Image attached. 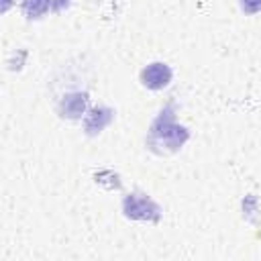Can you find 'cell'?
Wrapping results in <instances>:
<instances>
[{
  "mask_svg": "<svg viewBox=\"0 0 261 261\" xmlns=\"http://www.w3.org/2000/svg\"><path fill=\"white\" fill-rule=\"evenodd\" d=\"M188 139H190V130L175 120L173 102H167L151 122L145 137V145L149 151L157 155H169L179 151Z\"/></svg>",
  "mask_w": 261,
  "mask_h": 261,
  "instance_id": "1",
  "label": "cell"
},
{
  "mask_svg": "<svg viewBox=\"0 0 261 261\" xmlns=\"http://www.w3.org/2000/svg\"><path fill=\"white\" fill-rule=\"evenodd\" d=\"M122 214L130 220L157 222L161 218V206L143 192H130L122 198Z\"/></svg>",
  "mask_w": 261,
  "mask_h": 261,
  "instance_id": "2",
  "label": "cell"
},
{
  "mask_svg": "<svg viewBox=\"0 0 261 261\" xmlns=\"http://www.w3.org/2000/svg\"><path fill=\"white\" fill-rule=\"evenodd\" d=\"M171 77H173V71L165 61H153L145 65L139 73V80L147 90H163L165 86H169Z\"/></svg>",
  "mask_w": 261,
  "mask_h": 261,
  "instance_id": "3",
  "label": "cell"
},
{
  "mask_svg": "<svg viewBox=\"0 0 261 261\" xmlns=\"http://www.w3.org/2000/svg\"><path fill=\"white\" fill-rule=\"evenodd\" d=\"M57 112L61 118H84V114L88 112V94L86 92H69L65 96H61V100L57 102Z\"/></svg>",
  "mask_w": 261,
  "mask_h": 261,
  "instance_id": "4",
  "label": "cell"
},
{
  "mask_svg": "<svg viewBox=\"0 0 261 261\" xmlns=\"http://www.w3.org/2000/svg\"><path fill=\"white\" fill-rule=\"evenodd\" d=\"M114 118V110L108 106H94L84 114V130L88 137L100 135Z\"/></svg>",
  "mask_w": 261,
  "mask_h": 261,
  "instance_id": "5",
  "label": "cell"
},
{
  "mask_svg": "<svg viewBox=\"0 0 261 261\" xmlns=\"http://www.w3.org/2000/svg\"><path fill=\"white\" fill-rule=\"evenodd\" d=\"M20 8H22V14L29 20H37L53 8V0H22Z\"/></svg>",
  "mask_w": 261,
  "mask_h": 261,
  "instance_id": "6",
  "label": "cell"
},
{
  "mask_svg": "<svg viewBox=\"0 0 261 261\" xmlns=\"http://www.w3.org/2000/svg\"><path fill=\"white\" fill-rule=\"evenodd\" d=\"M239 8L245 14H257L261 12V0H239Z\"/></svg>",
  "mask_w": 261,
  "mask_h": 261,
  "instance_id": "7",
  "label": "cell"
},
{
  "mask_svg": "<svg viewBox=\"0 0 261 261\" xmlns=\"http://www.w3.org/2000/svg\"><path fill=\"white\" fill-rule=\"evenodd\" d=\"M67 6H69V0H53L51 12H59V10H63V8H67Z\"/></svg>",
  "mask_w": 261,
  "mask_h": 261,
  "instance_id": "8",
  "label": "cell"
},
{
  "mask_svg": "<svg viewBox=\"0 0 261 261\" xmlns=\"http://www.w3.org/2000/svg\"><path fill=\"white\" fill-rule=\"evenodd\" d=\"M10 8V0H4V4H2V12H6Z\"/></svg>",
  "mask_w": 261,
  "mask_h": 261,
  "instance_id": "9",
  "label": "cell"
}]
</instances>
